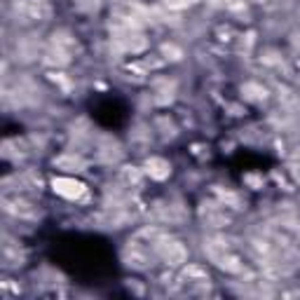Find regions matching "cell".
<instances>
[{"label": "cell", "instance_id": "cell-1", "mask_svg": "<svg viewBox=\"0 0 300 300\" xmlns=\"http://www.w3.org/2000/svg\"><path fill=\"white\" fill-rule=\"evenodd\" d=\"M155 249L160 253V258L166 263V265H172V268H179V265H185L188 261V249H185L181 242L176 239H157L155 242Z\"/></svg>", "mask_w": 300, "mask_h": 300}, {"label": "cell", "instance_id": "cell-2", "mask_svg": "<svg viewBox=\"0 0 300 300\" xmlns=\"http://www.w3.org/2000/svg\"><path fill=\"white\" fill-rule=\"evenodd\" d=\"M52 190L57 192L59 197L77 202V199H82L87 195V185L82 181L73 179V176H57V179H52Z\"/></svg>", "mask_w": 300, "mask_h": 300}, {"label": "cell", "instance_id": "cell-3", "mask_svg": "<svg viewBox=\"0 0 300 300\" xmlns=\"http://www.w3.org/2000/svg\"><path fill=\"white\" fill-rule=\"evenodd\" d=\"M146 174L153 181H164L172 174V164L164 157H150V160H146Z\"/></svg>", "mask_w": 300, "mask_h": 300}, {"label": "cell", "instance_id": "cell-4", "mask_svg": "<svg viewBox=\"0 0 300 300\" xmlns=\"http://www.w3.org/2000/svg\"><path fill=\"white\" fill-rule=\"evenodd\" d=\"M54 164H57L59 169H64V172H82L84 169V162L80 160L77 155H61V157L54 160Z\"/></svg>", "mask_w": 300, "mask_h": 300}, {"label": "cell", "instance_id": "cell-5", "mask_svg": "<svg viewBox=\"0 0 300 300\" xmlns=\"http://www.w3.org/2000/svg\"><path fill=\"white\" fill-rule=\"evenodd\" d=\"M183 275L188 277V281L190 279H206V270L199 268V265H185Z\"/></svg>", "mask_w": 300, "mask_h": 300}, {"label": "cell", "instance_id": "cell-6", "mask_svg": "<svg viewBox=\"0 0 300 300\" xmlns=\"http://www.w3.org/2000/svg\"><path fill=\"white\" fill-rule=\"evenodd\" d=\"M164 54H172L169 59H174V61H179V59L183 57V52H181L179 47H174V45H164Z\"/></svg>", "mask_w": 300, "mask_h": 300}, {"label": "cell", "instance_id": "cell-7", "mask_svg": "<svg viewBox=\"0 0 300 300\" xmlns=\"http://www.w3.org/2000/svg\"><path fill=\"white\" fill-rule=\"evenodd\" d=\"M291 176L295 183H300V164H291Z\"/></svg>", "mask_w": 300, "mask_h": 300}]
</instances>
